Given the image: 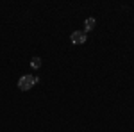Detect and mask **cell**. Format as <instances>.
<instances>
[{"label":"cell","mask_w":134,"mask_h":132,"mask_svg":"<svg viewBox=\"0 0 134 132\" xmlns=\"http://www.w3.org/2000/svg\"><path fill=\"white\" fill-rule=\"evenodd\" d=\"M40 79L38 77H34V75H23L20 81H18V88H20L21 91H29L34 84H38Z\"/></svg>","instance_id":"obj_1"},{"label":"cell","mask_w":134,"mask_h":132,"mask_svg":"<svg viewBox=\"0 0 134 132\" xmlns=\"http://www.w3.org/2000/svg\"><path fill=\"white\" fill-rule=\"evenodd\" d=\"M70 39H72L73 45H82V43H86V32H82V31H75V32H72Z\"/></svg>","instance_id":"obj_2"},{"label":"cell","mask_w":134,"mask_h":132,"mask_svg":"<svg viewBox=\"0 0 134 132\" xmlns=\"http://www.w3.org/2000/svg\"><path fill=\"white\" fill-rule=\"evenodd\" d=\"M95 25H97V20H95V18H88V20L84 21L86 32H88V31H93V29H95Z\"/></svg>","instance_id":"obj_3"},{"label":"cell","mask_w":134,"mask_h":132,"mask_svg":"<svg viewBox=\"0 0 134 132\" xmlns=\"http://www.w3.org/2000/svg\"><path fill=\"white\" fill-rule=\"evenodd\" d=\"M41 66V59L40 57H32V61H31V68L32 70H38Z\"/></svg>","instance_id":"obj_4"}]
</instances>
